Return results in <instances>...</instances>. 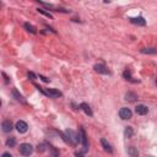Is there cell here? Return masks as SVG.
Wrapping results in <instances>:
<instances>
[{
	"label": "cell",
	"instance_id": "obj_17",
	"mask_svg": "<svg viewBox=\"0 0 157 157\" xmlns=\"http://www.w3.org/2000/svg\"><path fill=\"white\" fill-rule=\"evenodd\" d=\"M123 76H124V79H127L129 81H133V79H131V72H130V70H125V71H124Z\"/></svg>",
	"mask_w": 157,
	"mask_h": 157
},
{
	"label": "cell",
	"instance_id": "obj_3",
	"mask_svg": "<svg viewBox=\"0 0 157 157\" xmlns=\"http://www.w3.org/2000/svg\"><path fill=\"white\" fill-rule=\"evenodd\" d=\"M38 90H41L44 95L49 96V97H53V98H56V97H60L61 96V92L60 91H58V90H53V88H48V90H43V88H41L38 87Z\"/></svg>",
	"mask_w": 157,
	"mask_h": 157
},
{
	"label": "cell",
	"instance_id": "obj_9",
	"mask_svg": "<svg viewBox=\"0 0 157 157\" xmlns=\"http://www.w3.org/2000/svg\"><path fill=\"white\" fill-rule=\"evenodd\" d=\"M80 141L82 143L85 148H87V137H86V133L84 129H80Z\"/></svg>",
	"mask_w": 157,
	"mask_h": 157
},
{
	"label": "cell",
	"instance_id": "obj_19",
	"mask_svg": "<svg viewBox=\"0 0 157 157\" xmlns=\"http://www.w3.org/2000/svg\"><path fill=\"white\" fill-rule=\"evenodd\" d=\"M128 152H129V155H130V156H137V155H139V152L135 150L134 147H130Z\"/></svg>",
	"mask_w": 157,
	"mask_h": 157
},
{
	"label": "cell",
	"instance_id": "obj_22",
	"mask_svg": "<svg viewBox=\"0 0 157 157\" xmlns=\"http://www.w3.org/2000/svg\"><path fill=\"white\" fill-rule=\"evenodd\" d=\"M39 79H42V80H43L44 82H49V80H48V79H46L44 76H39Z\"/></svg>",
	"mask_w": 157,
	"mask_h": 157
},
{
	"label": "cell",
	"instance_id": "obj_1",
	"mask_svg": "<svg viewBox=\"0 0 157 157\" xmlns=\"http://www.w3.org/2000/svg\"><path fill=\"white\" fill-rule=\"evenodd\" d=\"M32 152H33V147H32L31 144L23 143V144L20 145V153L22 156H30Z\"/></svg>",
	"mask_w": 157,
	"mask_h": 157
},
{
	"label": "cell",
	"instance_id": "obj_20",
	"mask_svg": "<svg viewBox=\"0 0 157 157\" xmlns=\"http://www.w3.org/2000/svg\"><path fill=\"white\" fill-rule=\"evenodd\" d=\"M14 95H15L16 97H17V98H16V100H17V101H21V102H25V101L22 100V96L17 93V91H14Z\"/></svg>",
	"mask_w": 157,
	"mask_h": 157
},
{
	"label": "cell",
	"instance_id": "obj_14",
	"mask_svg": "<svg viewBox=\"0 0 157 157\" xmlns=\"http://www.w3.org/2000/svg\"><path fill=\"white\" fill-rule=\"evenodd\" d=\"M130 21L133 23H136V25H141V26H144L145 25V20L143 17H137V19H130Z\"/></svg>",
	"mask_w": 157,
	"mask_h": 157
},
{
	"label": "cell",
	"instance_id": "obj_12",
	"mask_svg": "<svg viewBox=\"0 0 157 157\" xmlns=\"http://www.w3.org/2000/svg\"><path fill=\"white\" fill-rule=\"evenodd\" d=\"M101 144H102V146H103V148H104V150L107 151V152H113V150H112V147H111V145L108 144V143H107V140L106 139H102L101 140Z\"/></svg>",
	"mask_w": 157,
	"mask_h": 157
},
{
	"label": "cell",
	"instance_id": "obj_6",
	"mask_svg": "<svg viewBox=\"0 0 157 157\" xmlns=\"http://www.w3.org/2000/svg\"><path fill=\"white\" fill-rule=\"evenodd\" d=\"M95 71H97L98 74H104V75H107V74H109V70L106 68V65L103 64H96L93 67Z\"/></svg>",
	"mask_w": 157,
	"mask_h": 157
},
{
	"label": "cell",
	"instance_id": "obj_8",
	"mask_svg": "<svg viewBox=\"0 0 157 157\" xmlns=\"http://www.w3.org/2000/svg\"><path fill=\"white\" fill-rule=\"evenodd\" d=\"M1 127H3V130L5 131V133H10V131L12 130V123L10 120H4Z\"/></svg>",
	"mask_w": 157,
	"mask_h": 157
},
{
	"label": "cell",
	"instance_id": "obj_16",
	"mask_svg": "<svg viewBox=\"0 0 157 157\" xmlns=\"http://www.w3.org/2000/svg\"><path fill=\"white\" fill-rule=\"evenodd\" d=\"M25 28H26L28 32H31V33H36V28L32 26V25H30L28 22H26L25 23Z\"/></svg>",
	"mask_w": 157,
	"mask_h": 157
},
{
	"label": "cell",
	"instance_id": "obj_24",
	"mask_svg": "<svg viewBox=\"0 0 157 157\" xmlns=\"http://www.w3.org/2000/svg\"><path fill=\"white\" fill-rule=\"evenodd\" d=\"M156 85H157V79H156Z\"/></svg>",
	"mask_w": 157,
	"mask_h": 157
},
{
	"label": "cell",
	"instance_id": "obj_18",
	"mask_svg": "<svg viewBox=\"0 0 157 157\" xmlns=\"http://www.w3.org/2000/svg\"><path fill=\"white\" fill-rule=\"evenodd\" d=\"M16 144V140L14 137H10V139H7V141H6V145L9 146V147H14Z\"/></svg>",
	"mask_w": 157,
	"mask_h": 157
},
{
	"label": "cell",
	"instance_id": "obj_5",
	"mask_svg": "<svg viewBox=\"0 0 157 157\" xmlns=\"http://www.w3.org/2000/svg\"><path fill=\"white\" fill-rule=\"evenodd\" d=\"M119 115H120V118L122 119H130L131 117H133V112H131L129 108H122L119 111Z\"/></svg>",
	"mask_w": 157,
	"mask_h": 157
},
{
	"label": "cell",
	"instance_id": "obj_7",
	"mask_svg": "<svg viewBox=\"0 0 157 157\" xmlns=\"http://www.w3.org/2000/svg\"><path fill=\"white\" fill-rule=\"evenodd\" d=\"M135 112H136L139 115H145V114H147L148 109H147V107L144 106V104H137L136 108H135Z\"/></svg>",
	"mask_w": 157,
	"mask_h": 157
},
{
	"label": "cell",
	"instance_id": "obj_4",
	"mask_svg": "<svg viewBox=\"0 0 157 157\" xmlns=\"http://www.w3.org/2000/svg\"><path fill=\"white\" fill-rule=\"evenodd\" d=\"M15 128H16V130H17L20 134H25V133H26V131L28 130V125H27V123H25L23 120H19L17 123H16Z\"/></svg>",
	"mask_w": 157,
	"mask_h": 157
},
{
	"label": "cell",
	"instance_id": "obj_15",
	"mask_svg": "<svg viewBox=\"0 0 157 157\" xmlns=\"http://www.w3.org/2000/svg\"><path fill=\"white\" fill-rule=\"evenodd\" d=\"M124 135H125V137H131V136L134 135V130L131 129L130 127H128L125 129V131H124Z\"/></svg>",
	"mask_w": 157,
	"mask_h": 157
},
{
	"label": "cell",
	"instance_id": "obj_13",
	"mask_svg": "<svg viewBox=\"0 0 157 157\" xmlns=\"http://www.w3.org/2000/svg\"><path fill=\"white\" fill-rule=\"evenodd\" d=\"M141 53H144V54H156L157 49L156 48H143Z\"/></svg>",
	"mask_w": 157,
	"mask_h": 157
},
{
	"label": "cell",
	"instance_id": "obj_11",
	"mask_svg": "<svg viewBox=\"0 0 157 157\" xmlns=\"http://www.w3.org/2000/svg\"><path fill=\"white\" fill-rule=\"evenodd\" d=\"M125 100L129 101V102H135V101L137 100V96H136V93H134V92H128V93L125 95Z\"/></svg>",
	"mask_w": 157,
	"mask_h": 157
},
{
	"label": "cell",
	"instance_id": "obj_21",
	"mask_svg": "<svg viewBox=\"0 0 157 157\" xmlns=\"http://www.w3.org/2000/svg\"><path fill=\"white\" fill-rule=\"evenodd\" d=\"M28 76H30V77H32L33 80L36 79V76H35V74H33V72H28Z\"/></svg>",
	"mask_w": 157,
	"mask_h": 157
},
{
	"label": "cell",
	"instance_id": "obj_23",
	"mask_svg": "<svg viewBox=\"0 0 157 157\" xmlns=\"http://www.w3.org/2000/svg\"><path fill=\"white\" fill-rule=\"evenodd\" d=\"M3 156H4V157H11V155H10L9 152H5V153H3Z\"/></svg>",
	"mask_w": 157,
	"mask_h": 157
},
{
	"label": "cell",
	"instance_id": "obj_10",
	"mask_svg": "<svg viewBox=\"0 0 157 157\" xmlns=\"http://www.w3.org/2000/svg\"><path fill=\"white\" fill-rule=\"evenodd\" d=\"M80 108L82 109V111H84L87 115H90V117H91V115H92V111H91V108H90V106L87 104V103H81V106H80Z\"/></svg>",
	"mask_w": 157,
	"mask_h": 157
},
{
	"label": "cell",
	"instance_id": "obj_2",
	"mask_svg": "<svg viewBox=\"0 0 157 157\" xmlns=\"http://www.w3.org/2000/svg\"><path fill=\"white\" fill-rule=\"evenodd\" d=\"M67 135H68V141L71 143L72 145H76L77 143H80V135H77L75 131L72 130H67Z\"/></svg>",
	"mask_w": 157,
	"mask_h": 157
}]
</instances>
